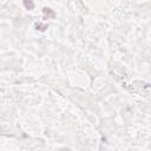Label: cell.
I'll return each instance as SVG.
<instances>
[{
    "label": "cell",
    "instance_id": "cell-1",
    "mask_svg": "<svg viewBox=\"0 0 151 151\" xmlns=\"http://www.w3.org/2000/svg\"><path fill=\"white\" fill-rule=\"evenodd\" d=\"M42 12H44V14L47 17V19H48V18H54V12H53L51 8L45 7V8H42Z\"/></svg>",
    "mask_w": 151,
    "mask_h": 151
},
{
    "label": "cell",
    "instance_id": "cell-3",
    "mask_svg": "<svg viewBox=\"0 0 151 151\" xmlns=\"http://www.w3.org/2000/svg\"><path fill=\"white\" fill-rule=\"evenodd\" d=\"M47 27H48L47 25H42V24H37V25H35V28L39 29V31H45Z\"/></svg>",
    "mask_w": 151,
    "mask_h": 151
},
{
    "label": "cell",
    "instance_id": "cell-2",
    "mask_svg": "<svg viewBox=\"0 0 151 151\" xmlns=\"http://www.w3.org/2000/svg\"><path fill=\"white\" fill-rule=\"evenodd\" d=\"M24 6H25L26 9L31 11L34 7V2H33V0H24Z\"/></svg>",
    "mask_w": 151,
    "mask_h": 151
}]
</instances>
